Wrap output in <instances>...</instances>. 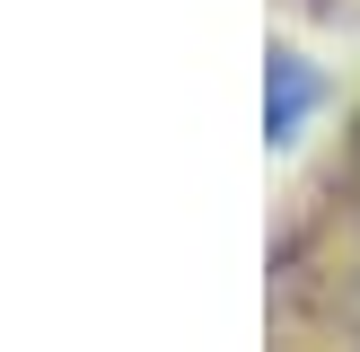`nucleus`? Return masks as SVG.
I'll return each mask as SVG.
<instances>
[{
  "label": "nucleus",
  "mask_w": 360,
  "mask_h": 352,
  "mask_svg": "<svg viewBox=\"0 0 360 352\" xmlns=\"http://www.w3.org/2000/svg\"><path fill=\"white\" fill-rule=\"evenodd\" d=\"M308 97H316V80H308V70L290 62V53H281V62H273V97H264V115H273V141H290V132H299Z\"/></svg>",
  "instance_id": "obj_1"
}]
</instances>
